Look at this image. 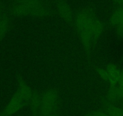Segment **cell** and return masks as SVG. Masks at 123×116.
Returning a JSON list of instances; mask_svg holds the SVG:
<instances>
[{"label": "cell", "instance_id": "6da1fadb", "mask_svg": "<svg viewBox=\"0 0 123 116\" xmlns=\"http://www.w3.org/2000/svg\"><path fill=\"white\" fill-rule=\"evenodd\" d=\"M71 26L81 44L85 56L89 58L105 32V23L94 9L86 7L74 13Z\"/></svg>", "mask_w": 123, "mask_h": 116}, {"label": "cell", "instance_id": "7a4b0ae2", "mask_svg": "<svg viewBox=\"0 0 123 116\" xmlns=\"http://www.w3.org/2000/svg\"><path fill=\"white\" fill-rule=\"evenodd\" d=\"M9 14L15 18L32 17L43 19L52 14L45 0H12L9 6Z\"/></svg>", "mask_w": 123, "mask_h": 116}, {"label": "cell", "instance_id": "3957f363", "mask_svg": "<svg viewBox=\"0 0 123 116\" xmlns=\"http://www.w3.org/2000/svg\"><path fill=\"white\" fill-rule=\"evenodd\" d=\"M16 91L1 113V116H12L28 105L34 91L22 76L18 77Z\"/></svg>", "mask_w": 123, "mask_h": 116}, {"label": "cell", "instance_id": "277c9868", "mask_svg": "<svg viewBox=\"0 0 123 116\" xmlns=\"http://www.w3.org/2000/svg\"><path fill=\"white\" fill-rule=\"evenodd\" d=\"M40 93L39 112L37 116H45L59 112L60 92L56 88H48Z\"/></svg>", "mask_w": 123, "mask_h": 116}, {"label": "cell", "instance_id": "5b68a950", "mask_svg": "<svg viewBox=\"0 0 123 116\" xmlns=\"http://www.w3.org/2000/svg\"><path fill=\"white\" fill-rule=\"evenodd\" d=\"M95 71L103 81L108 84V86H115L119 82L121 68L115 64L110 63L105 67L97 68Z\"/></svg>", "mask_w": 123, "mask_h": 116}, {"label": "cell", "instance_id": "8992f818", "mask_svg": "<svg viewBox=\"0 0 123 116\" xmlns=\"http://www.w3.org/2000/svg\"><path fill=\"white\" fill-rule=\"evenodd\" d=\"M54 9L62 19L68 24H72L74 13L70 4L66 0H55Z\"/></svg>", "mask_w": 123, "mask_h": 116}, {"label": "cell", "instance_id": "52a82bcc", "mask_svg": "<svg viewBox=\"0 0 123 116\" xmlns=\"http://www.w3.org/2000/svg\"><path fill=\"white\" fill-rule=\"evenodd\" d=\"M109 24L118 37L123 38V6L118 7L111 14Z\"/></svg>", "mask_w": 123, "mask_h": 116}, {"label": "cell", "instance_id": "ba28073f", "mask_svg": "<svg viewBox=\"0 0 123 116\" xmlns=\"http://www.w3.org/2000/svg\"><path fill=\"white\" fill-rule=\"evenodd\" d=\"M11 27L10 16L5 12L3 6L0 4V42L8 33Z\"/></svg>", "mask_w": 123, "mask_h": 116}, {"label": "cell", "instance_id": "9c48e42d", "mask_svg": "<svg viewBox=\"0 0 123 116\" xmlns=\"http://www.w3.org/2000/svg\"><path fill=\"white\" fill-rule=\"evenodd\" d=\"M103 110L109 116H123V106L118 104L112 103L101 98Z\"/></svg>", "mask_w": 123, "mask_h": 116}, {"label": "cell", "instance_id": "30bf717a", "mask_svg": "<svg viewBox=\"0 0 123 116\" xmlns=\"http://www.w3.org/2000/svg\"><path fill=\"white\" fill-rule=\"evenodd\" d=\"M84 116H109L104 110L95 111L86 113Z\"/></svg>", "mask_w": 123, "mask_h": 116}, {"label": "cell", "instance_id": "8fae6325", "mask_svg": "<svg viewBox=\"0 0 123 116\" xmlns=\"http://www.w3.org/2000/svg\"><path fill=\"white\" fill-rule=\"evenodd\" d=\"M111 1L118 7H120L123 6V0H111Z\"/></svg>", "mask_w": 123, "mask_h": 116}, {"label": "cell", "instance_id": "7c38bea8", "mask_svg": "<svg viewBox=\"0 0 123 116\" xmlns=\"http://www.w3.org/2000/svg\"><path fill=\"white\" fill-rule=\"evenodd\" d=\"M59 116V112H56V113L48 115V116Z\"/></svg>", "mask_w": 123, "mask_h": 116}, {"label": "cell", "instance_id": "4fadbf2b", "mask_svg": "<svg viewBox=\"0 0 123 116\" xmlns=\"http://www.w3.org/2000/svg\"><path fill=\"white\" fill-rule=\"evenodd\" d=\"M119 104H121V106H123V96L122 97V98H121V99L120 102H119Z\"/></svg>", "mask_w": 123, "mask_h": 116}]
</instances>
